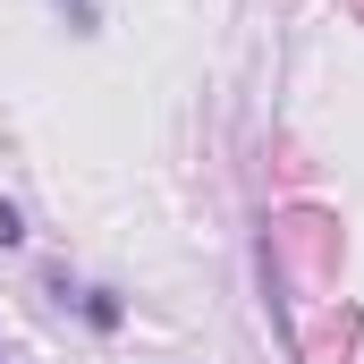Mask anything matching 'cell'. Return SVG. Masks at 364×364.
Listing matches in <instances>:
<instances>
[{
    "label": "cell",
    "mask_w": 364,
    "mask_h": 364,
    "mask_svg": "<svg viewBox=\"0 0 364 364\" xmlns=\"http://www.w3.org/2000/svg\"><path fill=\"white\" fill-rule=\"evenodd\" d=\"M77 314H85L93 331H119V322H127V296H119V288H77Z\"/></svg>",
    "instance_id": "6da1fadb"
},
{
    "label": "cell",
    "mask_w": 364,
    "mask_h": 364,
    "mask_svg": "<svg viewBox=\"0 0 364 364\" xmlns=\"http://www.w3.org/2000/svg\"><path fill=\"white\" fill-rule=\"evenodd\" d=\"M51 9H60L77 34H102V9H93V0H51Z\"/></svg>",
    "instance_id": "7a4b0ae2"
},
{
    "label": "cell",
    "mask_w": 364,
    "mask_h": 364,
    "mask_svg": "<svg viewBox=\"0 0 364 364\" xmlns=\"http://www.w3.org/2000/svg\"><path fill=\"white\" fill-rule=\"evenodd\" d=\"M0 246H26V212H17L9 195H0Z\"/></svg>",
    "instance_id": "3957f363"
}]
</instances>
